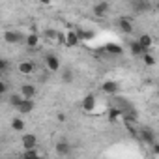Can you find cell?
Returning a JSON list of instances; mask_svg holds the SVG:
<instances>
[{
    "mask_svg": "<svg viewBox=\"0 0 159 159\" xmlns=\"http://www.w3.org/2000/svg\"><path fill=\"white\" fill-rule=\"evenodd\" d=\"M109 10H111V6H109V2H105V0H98V2H94V15L103 17V15L109 13Z\"/></svg>",
    "mask_w": 159,
    "mask_h": 159,
    "instance_id": "1",
    "label": "cell"
},
{
    "mask_svg": "<svg viewBox=\"0 0 159 159\" xmlns=\"http://www.w3.org/2000/svg\"><path fill=\"white\" fill-rule=\"evenodd\" d=\"M4 39H6V43H10V45H15V43H21V41H25V36H23V34H19V32L8 30V32L4 34Z\"/></svg>",
    "mask_w": 159,
    "mask_h": 159,
    "instance_id": "2",
    "label": "cell"
},
{
    "mask_svg": "<svg viewBox=\"0 0 159 159\" xmlns=\"http://www.w3.org/2000/svg\"><path fill=\"white\" fill-rule=\"evenodd\" d=\"M21 114H28V112H32L34 111V101L30 99V98H23V101L15 107Z\"/></svg>",
    "mask_w": 159,
    "mask_h": 159,
    "instance_id": "3",
    "label": "cell"
},
{
    "mask_svg": "<svg viewBox=\"0 0 159 159\" xmlns=\"http://www.w3.org/2000/svg\"><path fill=\"white\" fill-rule=\"evenodd\" d=\"M45 66H47L49 71H58L60 69V60L54 54H47L45 56Z\"/></svg>",
    "mask_w": 159,
    "mask_h": 159,
    "instance_id": "4",
    "label": "cell"
},
{
    "mask_svg": "<svg viewBox=\"0 0 159 159\" xmlns=\"http://www.w3.org/2000/svg\"><path fill=\"white\" fill-rule=\"evenodd\" d=\"M140 140L144 142V144H153L155 142V135H153V131L150 129V127H144V129H140Z\"/></svg>",
    "mask_w": 159,
    "mask_h": 159,
    "instance_id": "5",
    "label": "cell"
},
{
    "mask_svg": "<svg viewBox=\"0 0 159 159\" xmlns=\"http://www.w3.org/2000/svg\"><path fill=\"white\" fill-rule=\"evenodd\" d=\"M21 142H23V148H36L38 137H36L34 133H25L23 139H21Z\"/></svg>",
    "mask_w": 159,
    "mask_h": 159,
    "instance_id": "6",
    "label": "cell"
},
{
    "mask_svg": "<svg viewBox=\"0 0 159 159\" xmlns=\"http://www.w3.org/2000/svg\"><path fill=\"white\" fill-rule=\"evenodd\" d=\"M79 36H77V32H73V30H69V32H66L64 34V43L67 45V47H75V45H79Z\"/></svg>",
    "mask_w": 159,
    "mask_h": 159,
    "instance_id": "7",
    "label": "cell"
},
{
    "mask_svg": "<svg viewBox=\"0 0 159 159\" xmlns=\"http://www.w3.org/2000/svg\"><path fill=\"white\" fill-rule=\"evenodd\" d=\"M103 92L105 94H109V96H116L118 94V90H120V86H118V83H114V81H107V83H103Z\"/></svg>",
    "mask_w": 159,
    "mask_h": 159,
    "instance_id": "8",
    "label": "cell"
},
{
    "mask_svg": "<svg viewBox=\"0 0 159 159\" xmlns=\"http://www.w3.org/2000/svg\"><path fill=\"white\" fill-rule=\"evenodd\" d=\"M25 43H26V47H30V49H36V47L39 45V34L32 32V34L25 36Z\"/></svg>",
    "mask_w": 159,
    "mask_h": 159,
    "instance_id": "9",
    "label": "cell"
},
{
    "mask_svg": "<svg viewBox=\"0 0 159 159\" xmlns=\"http://www.w3.org/2000/svg\"><path fill=\"white\" fill-rule=\"evenodd\" d=\"M137 41H139V45L142 47V51H144V52H148V49L153 45V39H152V36H148V34H142Z\"/></svg>",
    "mask_w": 159,
    "mask_h": 159,
    "instance_id": "10",
    "label": "cell"
},
{
    "mask_svg": "<svg viewBox=\"0 0 159 159\" xmlns=\"http://www.w3.org/2000/svg\"><path fill=\"white\" fill-rule=\"evenodd\" d=\"M83 109L86 111V112H92L94 109H96V98L90 94V96H86L84 99H83Z\"/></svg>",
    "mask_w": 159,
    "mask_h": 159,
    "instance_id": "11",
    "label": "cell"
},
{
    "mask_svg": "<svg viewBox=\"0 0 159 159\" xmlns=\"http://www.w3.org/2000/svg\"><path fill=\"white\" fill-rule=\"evenodd\" d=\"M69 152H71V146H69V142H66V140H60V142L56 144V153H58V155H69Z\"/></svg>",
    "mask_w": 159,
    "mask_h": 159,
    "instance_id": "12",
    "label": "cell"
},
{
    "mask_svg": "<svg viewBox=\"0 0 159 159\" xmlns=\"http://www.w3.org/2000/svg\"><path fill=\"white\" fill-rule=\"evenodd\" d=\"M118 28L122 32H125V34H131L133 32V25H131L129 19H118Z\"/></svg>",
    "mask_w": 159,
    "mask_h": 159,
    "instance_id": "13",
    "label": "cell"
},
{
    "mask_svg": "<svg viewBox=\"0 0 159 159\" xmlns=\"http://www.w3.org/2000/svg\"><path fill=\"white\" fill-rule=\"evenodd\" d=\"M17 69H19V71L23 73V75H32L36 67H34V64H32V62H21Z\"/></svg>",
    "mask_w": 159,
    "mask_h": 159,
    "instance_id": "14",
    "label": "cell"
},
{
    "mask_svg": "<svg viewBox=\"0 0 159 159\" xmlns=\"http://www.w3.org/2000/svg\"><path fill=\"white\" fill-rule=\"evenodd\" d=\"M21 96H23V98H30V99H32V98L36 96V88H34L32 84H23V86H21Z\"/></svg>",
    "mask_w": 159,
    "mask_h": 159,
    "instance_id": "15",
    "label": "cell"
},
{
    "mask_svg": "<svg viewBox=\"0 0 159 159\" xmlns=\"http://www.w3.org/2000/svg\"><path fill=\"white\" fill-rule=\"evenodd\" d=\"M129 49H131V54H133V56H142V54H144V51H142V47L139 45L137 39L129 41Z\"/></svg>",
    "mask_w": 159,
    "mask_h": 159,
    "instance_id": "16",
    "label": "cell"
},
{
    "mask_svg": "<svg viewBox=\"0 0 159 159\" xmlns=\"http://www.w3.org/2000/svg\"><path fill=\"white\" fill-rule=\"evenodd\" d=\"M152 4H150V0H144V2H135V11L142 13V11H150Z\"/></svg>",
    "mask_w": 159,
    "mask_h": 159,
    "instance_id": "17",
    "label": "cell"
},
{
    "mask_svg": "<svg viewBox=\"0 0 159 159\" xmlns=\"http://www.w3.org/2000/svg\"><path fill=\"white\" fill-rule=\"evenodd\" d=\"M11 129L23 133V131H25V120H21V118H13V120H11Z\"/></svg>",
    "mask_w": 159,
    "mask_h": 159,
    "instance_id": "18",
    "label": "cell"
},
{
    "mask_svg": "<svg viewBox=\"0 0 159 159\" xmlns=\"http://www.w3.org/2000/svg\"><path fill=\"white\" fill-rule=\"evenodd\" d=\"M105 51L111 52V54H122V47H120V45H114V43L105 45Z\"/></svg>",
    "mask_w": 159,
    "mask_h": 159,
    "instance_id": "19",
    "label": "cell"
},
{
    "mask_svg": "<svg viewBox=\"0 0 159 159\" xmlns=\"http://www.w3.org/2000/svg\"><path fill=\"white\" fill-rule=\"evenodd\" d=\"M23 157H25V159H28V157H39V152H38L36 148H25Z\"/></svg>",
    "mask_w": 159,
    "mask_h": 159,
    "instance_id": "20",
    "label": "cell"
},
{
    "mask_svg": "<svg viewBox=\"0 0 159 159\" xmlns=\"http://www.w3.org/2000/svg\"><path fill=\"white\" fill-rule=\"evenodd\" d=\"M21 101H23V96H21V94H11V96H10V105H11V107H17Z\"/></svg>",
    "mask_w": 159,
    "mask_h": 159,
    "instance_id": "21",
    "label": "cell"
},
{
    "mask_svg": "<svg viewBox=\"0 0 159 159\" xmlns=\"http://www.w3.org/2000/svg\"><path fill=\"white\" fill-rule=\"evenodd\" d=\"M77 36H79V39H92V38H94V32H88V30H77Z\"/></svg>",
    "mask_w": 159,
    "mask_h": 159,
    "instance_id": "22",
    "label": "cell"
},
{
    "mask_svg": "<svg viewBox=\"0 0 159 159\" xmlns=\"http://www.w3.org/2000/svg\"><path fill=\"white\" fill-rule=\"evenodd\" d=\"M62 81H64V83H71V81H73V71H71V69H64Z\"/></svg>",
    "mask_w": 159,
    "mask_h": 159,
    "instance_id": "23",
    "label": "cell"
},
{
    "mask_svg": "<svg viewBox=\"0 0 159 159\" xmlns=\"http://www.w3.org/2000/svg\"><path fill=\"white\" fill-rule=\"evenodd\" d=\"M120 114H122V111H120L118 107H114V109H111V111H109V118H111L112 122H114V120H118V116H120Z\"/></svg>",
    "mask_w": 159,
    "mask_h": 159,
    "instance_id": "24",
    "label": "cell"
},
{
    "mask_svg": "<svg viewBox=\"0 0 159 159\" xmlns=\"http://www.w3.org/2000/svg\"><path fill=\"white\" fill-rule=\"evenodd\" d=\"M142 58H144V64H146V66H153V64H155V58H153L150 52H144Z\"/></svg>",
    "mask_w": 159,
    "mask_h": 159,
    "instance_id": "25",
    "label": "cell"
},
{
    "mask_svg": "<svg viewBox=\"0 0 159 159\" xmlns=\"http://www.w3.org/2000/svg\"><path fill=\"white\" fill-rule=\"evenodd\" d=\"M8 67H10V62L4 60V58H0V71H8Z\"/></svg>",
    "mask_w": 159,
    "mask_h": 159,
    "instance_id": "26",
    "label": "cell"
},
{
    "mask_svg": "<svg viewBox=\"0 0 159 159\" xmlns=\"http://www.w3.org/2000/svg\"><path fill=\"white\" fill-rule=\"evenodd\" d=\"M45 36H47V38H56V36H58V32H56V30H47V32H45Z\"/></svg>",
    "mask_w": 159,
    "mask_h": 159,
    "instance_id": "27",
    "label": "cell"
},
{
    "mask_svg": "<svg viewBox=\"0 0 159 159\" xmlns=\"http://www.w3.org/2000/svg\"><path fill=\"white\" fill-rule=\"evenodd\" d=\"M6 90H8V86H6V84H4L2 81H0V96H2V94H4Z\"/></svg>",
    "mask_w": 159,
    "mask_h": 159,
    "instance_id": "28",
    "label": "cell"
},
{
    "mask_svg": "<svg viewBox=\"0 0 159 159\" xmlns=\"http://www.w3.org/2000/svg\"><path fill=\"white\" fill-rule=\"evenodd\" d=\"M52 2V0H39V4H43V6H49Z\"/></svg>",
    "mask_w": 159,
    "mask_h": 159,
    "instance_id": "29",
    "label": "cell"
},
{
    "mask_svg": "<svg viewBox=\"0 0 159 159\" xmlns=\"http://www.w3.org/2000/svg\"><path fill=\"white\" fill-rule=\"evenodd\" d=\"M135 2H144V0H135Z\"/></svg>",
    "mask_w": 159,
    "mask_h": 159,
    "instance_id": "30",
    "label": "cell"
},
{
    "mask_svg": "<svg viewBox=\"0 0 159 159\" xmlns=\"http://www.w3.org/2000/svg\"><path fill=\"white\" fill-rule=\"evenodd\" d=\"M88 2H98V0H88Z\"/></svg>",
    "mask_w": 159,
    "mask_h": 159,
    "instance_id": "31",
    "label": "cell"
}]
</instances>
